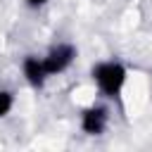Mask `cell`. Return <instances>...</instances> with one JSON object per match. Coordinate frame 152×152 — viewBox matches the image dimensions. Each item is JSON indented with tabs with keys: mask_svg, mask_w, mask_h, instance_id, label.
<instances>
[{
	"mask_svg": "<svg viewBox=\"0 0 152 152\" xmlns=\"http://www.w3.org/2000/svg\"><path fill=\"white\" fill-rule=\"evenodd\" d=\"M90 76H93V81L97 83V88H100L102 95H107V97H116V95L121 93L124 83H126L128 71H126V66H124L119 59H107V62H97V64H93Z\"/></svg>",
	"mask_w": 152,
	"mask_h": 152,
	"instance_id": "cell-1",
	"label": "cell"
},
{
	"mask_svg": "<svg viewBox=\"0 0 152 152\" xmlns=\"http://www.w3.org/2000/svg\"><path fill=\"white\" fill-rule=\"evenodd\" d=\"M74 57H76V48H74L71 43H57V45H52V48L48 50V55L43 57L48 78L62 74L64 69H69L71 62H74Z\"/></svg>",
	"mask_w": 152,
	"mask_h": 152,
	"instance_id": "cell-2",
	"label": "cell"
},
{
	"mask_svg": "<svg viewBox=\"0 0 152 152\" xmlns=\"http://www.w3.org/2000/svg\"><path fill=\"white\" fill-rule=\"evenodd\" d=\"M109 124V112L102 104H93L81 114V131L86 135H102Z\"/></svg>",
	"mask_w": 152,
	"mask_h": 152,
	"instance_id": "cell-3",
	"label": "cell"
},
{
	"mask_svg": "<svg viewBox=\"0 0 152 152\" xmlns=\"http://www.w3.org/2000/svg\"><path fill=\"white\" fill-rule=\"evenodd\" d=\"M21 74H24V78L28 81V86H33V88H43L45 81H48V71H45L43 57H36V55H26V57H24V62H21Z\"/></svg>",
	"mask_w": 152,
	"mask_h": 152,
	"instance_id": "cell-4",
	"label": "cell"
},
{
	"mask_svg": "<svg viewBox=\"0 0 152 152\" xmlns=\"http://www.w3.org/2000/svg\"><path fill=\"white\" fill-rule=\"evenodd\" d=\"M12 107H14V95H12V90H0V119L7 116V114L12 112Z\"/></svg>",
	"mask_w": 152,
	"mask_h": 152,
	"instance_id": "cell-5",
	"label": "cell"
},
{
	"mask_svg": "<svg viewBox=\"0 0 152 152\" xmlns=\"http://www.w3.org/2000/svg\"><path fill=\"white\" fill-rule=\"evenodd\" d=\"M24 2H26V7H31V10H38V7L48 5L50 0H24Z\"/></svg>",
	"mask_w": 152,
	"mask_h": 152,
	"instance_id": "cell-6",
	"label": "cell"
}]
</instances>
